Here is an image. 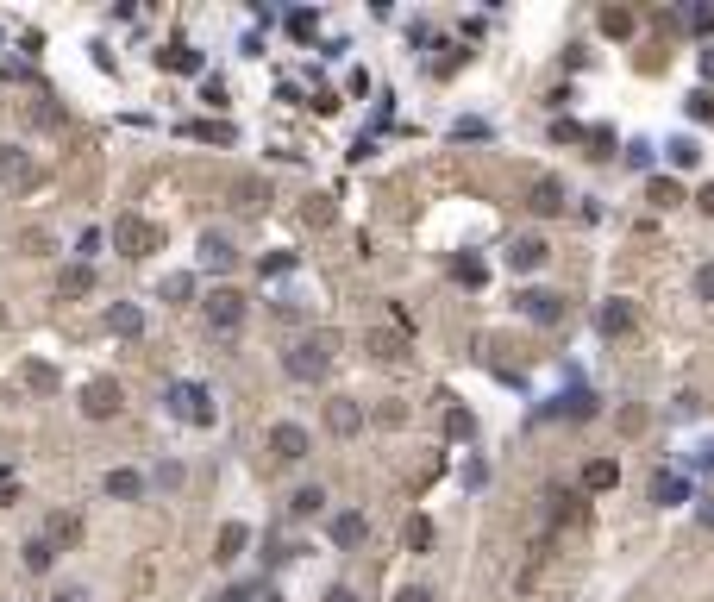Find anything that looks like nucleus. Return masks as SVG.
Masks as SVG:
<instances>
[{"mask_svg":"<svg viewBox=\"0 0 714 602\" xmlns=\"http://www.w3.org/2000/svg\"><path fill=\"white\" fill-rule=\"evenodd\" d=\"M332 352H339V333H307V339H295L289 352H282V370H289L295 383H320L326 370H332Z\"/></svg>","mask_w":714,"mask_h":602,"instance_id":"1","label":"nucleus"},{"mask_svg":"<svg viewBox=\"0 0 714 602\" xmlns=\"http://www.w3.org/2000/svg\"><path fill=\"white\" fill-rule=\"evenodd\" d=\"M157 245H163V226H151L145 214H119L113 220V251L119 258H151Z\"/></svg>","mask_w":714,"mask_h":602,"instance_id":"2","label":"nucleus"},{"mask_svg":"<svg viewBox=\"0 0 714 602\" xmlns=\"http://www.w3.org/2000/svg\"><path fill=\"white\" fill-rule=\"evenodd\" d=\"M238 327H245V295H238V289H213L207 295V333L213 339H238Z\"/></svg>","mask_w":714,"mask_h":602,"instance_id":"3","label":"nucleus"},{"mask_svg":"<svg viewBox=\"0 0 714 602\" xmlns=\"http://www.w3.org/2000/svg\"><path fill=\"white\" fill-rule=\"evenodd\" d=\"M170 414L176 421H188V427H213V402H207V389L201 383H170Z\"/></svg>","mask_w":714,"mask_h":602,"instance_id":"4","label":"nucleus"},{"mask_svg":"<svg viewBox=\"0 0 714 602\" xmlns=\"http://www.w3.org/2000/svg\"><path fill=\"white\" fill-rule=\"evenodd\" d=\"M307 452H314V439H307L301 421H276L270 427V458H276V465H301Z\"/></svg>","mask_w":714,"mask_h":602,"instance_id":"5","label":"nucleus"},{"mask_svg":"<svg viewBox=\"0 0 714 602\" xmlns=\"http://www.w3.org/2000/svg\"><path fill=\"white\" fill-rule=\"evenodd\" d=\"M514 308L527 314L533 327H558V320H564V295H552V289H520Z\"/></svg>","mask_w":714,"mask_h":602,"instance_id":"6","label":"nucleus"},{"mask_svg":"<svg viewBox=\"0 0 714 602\" xmlns=\"http://www.w3.org/2000/svg\"><path fill=\"white\" fill-rule=\"evenodd\" d=\"M119 402H126V396H119V383H113V377H94V383L82 389V414H88V421H113Z\"/></svg>","mask_w":714,"mask_h":602,"instance_id":"7","label":"nucleus"},{"mask_svg":"<svg viewBox=\"0 0 714 602\" xmlns=\"http://www.w3.org/2000/svg\"><path fill=\"white\" fill-rule=\"evenodd\" d=\"M0 182H7V189H32L38 182V164L19 145H0Z\"/></svg>","mask_w":714,"mask_h":602,"instance_id":"8","label":"nucleus"},{"mask_svg":"<svg viewBox=\"0 0 714 602\" xmlns=\"http://www.w3.org/2000/svg\"><path fill=\"white\" fill-rule=\"evenodd\" d=\"M564 201H570V195H564V182H558V176H539L533 189H527V207H533L539 220H552V214H564Z\"/></svg>","mask_w":714,"mask_h":602,"instance_id":"9","label":"nucleus"},{"mask_svg":"<svg viewBox=\"0 0 714 602\" xmlns=\"http://www.w3.org/2000/svg\"><path fill=\"white\" fill-rule=\"evenodd\" d=\"M326 427L339 433V439H351L357 427H364V408H357L351 396H332V402H326Z\"/></svg>","mask_w":714,"mask_h":602,"instance_id":"10","label":"nucleus"},{"mask_svg":"<svg viewBox=\"0 0 714 602\" xmlns=\"http://www.w3.org/2000/svg\"><path fill=\"white\" fill-rule=\"evenodd\" d=\"M107 333L138 339V333H145V308H138V301H113V308H107Z\"/></svg>","mask_w":714,"mask_h":602,"instance_id":"11","label":"nucleus"},{"mask_svg":"<svg viewBox=\"0 0 714 602\" xmlns=\"http://www.w3.org/2000/svg\"><path fill=\"white\" fill-rule=\"evenodd\" d=\"M545 258H552V245H545V239H514L508 245V270H545Z\"/></svg>","mask_w":714,"mask_h":602,"instance_id":"12","label":"nucleus"},{"mask_svg":"<svg viewBox=\"0 0 714 602\" xmlns=\"http://www.w3.org/2000/svg\"><path fill=\"white\" fill-rule=\"evenodd\" d=\"M245 546H251V527H245V521H226L220 540H213V559L232 565V559H245Z\"/></svg>","mask_w":714,"mask_h":602,"instance_id":"13","label":"nucleus"},{"mask_svg":"<svg viewBox=\"0 0 714 602\" xmlns=\"http://www.w3.org/2000/svg\"><path fill=\"white\" fill-rule=\"evenodd\" d=\"M201 264H207V270H232V264H238L232 239H226V233H207V239H201Z\"/></svg>","mask_w":714,"mask_h":602,"instance_id":"14","label":"nucleus"},{"mask_svg":"<svg viewBox=\"0 0 714 602\" xmlns=\"http://www.w3.org/2000/svg\"><path fill=\"white\" fill-rule=\"evenodd\" d=\"M57 295H63V301H82V295H94V270H88V264H69V270L57 276Z\"/></svg>","mask_w":714,"mask_h":602,"instance_id":"15","label":"nucleus"},{"mask_svg":"<svg viewBox=\"0 0 714 602\" xmlns=\"http://www.w3.org/2000/svg\"><path fill=\"white\" fill-rule=\"evenodd\" d=\"M370 534V521L357 515V508H345V515H332V546H357Z\"/></svg>","mask_w":714,"mask_h":602,"instance_id":"16","label":"nucleus"},{"mask_svg":"<svg viewBox=\"0 0 714 602\" xmlns=\"http://www.w3.org/2000/svg\"><path fill=\"white\" fill-rule=\"evenodd\" d=\"M44 540H51V546H76L82 540V515H63V508H57V515L44 521Z\"/></svg>","mask_w":714,"mask_h":602,"instance_id":"17","label":"nucleus"},{"mask_svg":"<svg viewBox=\"0 0 714 602\" xmlns=\"http://www.w3.org/2000/svg\"><path fill=\"white\" fill-rule=\"evenodd\" d=\"M683 496H689V483H683L677 471H658V477H652V502H658V508H677Z\"/></svg>","mask_w":714,"mask_h":602,"instance_id":"18","label":"nucleus"},{"mask_svg":"<svg viewBox=\"0 0 714 602\" xmlns=\"http://www.w3.org/2000/svg\"><path fill=\"white\" fill-rule=\"evenodd\" d=\"M595 327H602L608 339H621V333H633V308H627V301H608V308L595 314Z\"/></svg>","mask_w":714,"mask_h":602,"instance_id":"19","label":"nucleus"},{"mask_svg":"<svg viewBox=\"0 0 714 602\" xmlns=\"http://www.w3.org/2000/svg\"><path fill=\"white\" fill-rule=\"evenodd\" d=\"M614 483H621V465H614V458H589L583 465V490H614Z\"/></svg>","mask_w":714,"mask_h":602,"instance_id":"20","label":"nucleus"},{"mask_svg":"<svg viewBox=\"0 0 714 602\" xmlns=\"http://www.w3.org/2000/svg\"><path fill=\"white\" fill-rule=\"evenodd\" d=\"M107 496L113 502H138V496H145V477H138V471H107Z\"/></svg>","mask_w":714,"mask_h":602,"instance_id":"21","label":"nucleus"},{"mask_svg":"<svg viewBox=\"0 0 714 602\" xmlns=\"http://www.w3.org/2000/svg\"><path fill=\"white\" fill-rule=\"evenodd\" d=\"M26 389H38V396H57L63 377H57V370L44 364V358H26Z\"/></svg>","mask_w":714,"mask_h":602,"instance_id":"22","label":"nucleus"},{"mask_svg":"<svg viewBox=\"0 0 714 602\" xmlns=\"http://www.w3.org/2000/svg\"><path fill=\"white\" fill-rule=\"evenodd\" d=\"M370 352H376V358H383V364H401V358H408V352H414V345H408V339H401V333H370Z\"/></svg>","mask_w":714,"mask_h":602,"instance_id":"23","label":"nucleus"},{"mask_svg":"<svg viewBox=\"0 0 714 602\" xmlns=\"http://www.w3.org/2000/svg\"><path fill=\"white\" fill-rule=\"evenodd\" d=\"M320 508H326V490H314V483H307V490H295V496H289V515H295V521H314Z\"/></svg>","mask_w":714,"mask_h":602,"instance_id":"24","label":"nucleus"},{"mask_svg":"<svg viewBox=\"0 0 714 602\" xmlns=\"http://www.w3.org/2000/svg\"><path fill=\"white\" fill-rule=\"evenodd\" d=\"M595 19H602V32H608V38H627V32L639 26V19H633V7H602Z\"/></svg>","mask_w":714,"mask_h":602,"instance_id":"25","label":"nucleus"},{"mask_svg":"<svg viewBox=\"0 0 714 602\" xmlns=\"http://www.w3.org/2000/svg\"><path fill=\"white\" fill-rule=\"evenodd\" d=\"M163 69H176V76H195V69H201V51H188V44H170V51H163Z\"/></svg>","mask_w":714,"mask_h":602,"instance_id":"26","label":"nucleus"},{"mask_svg":"<svg viewBox=\"0 0 714 602\" xmlns=\"http://www.w3.org/2000/svg\"><path fill=\"white\" fill-rule=\"evenodd\" d=\"M646 201H652V207H677V201H683V189H677L671 176H652V182H646Z\"/></svg>","mask_w":714,"mask_h":602,"instance_id":"27","label":"nucleus"},{"mask_svg":"<svg viewBox=\"0 0 714 602\" xmlns=\"http://www.w3.org/2000/svg\"><path fill=\"white\" fill-rule=\"evenodd\" d=\"M664 151H671V164H677V170H696V164H702V145H696V138H671Z\"/></svg>","mask_w":714,"mask_h":602,"instance_id":"28","label":"nucleus"},{"mask_svg":"<svg viewBox=\"0 0 714 602\" xmlns=\"http://www.w3.org/2000/svg\"><path fill=\"white\" fill-rule=\"evenodd\" d=\"M232 195H238V207H257V201H270V182H257V176H238V182H232Z\"/></svg>","mask_w":714,"mask_h":602,"instance_id":"29","label":"nucleus"},{"mask_svg":"<svg viewBox=\"0 0 714 602\" xmlns=\"http://www.w3.org/2000/svg\"><path fill=\"white\" fill-rule=\"evenodd\" d=\"M451 276H458L464 289H483V276H489V270H483V258H470V251H464V258L451 264Z\"/></svg>","mask_w":714,"mask_h":602,"instance_id":"30","label":"nucleus"},{"mask_svg":"<svg viewBox=\"0 0 714 602\" xmlns=\"http://www.w3.org/2000/svg\"><path fill=\"white\" fill-rule=\"evenodd\" d=\"M51 559H57V546L44 540V534H38V540H26V571H51Z\"/></svg>","mask_w":714,"mask_h":602,"instance_id":"31","label":"nucleus"},{"mask_svg":"<svg viewBox=\"0 0 714 602\" xmlns=\"http://www.w3.org/2000/svg\"><path fill=\"white\" fill-rule=\"evenodd\" d=\"M445 433H451V439H476V414H470V408H451V414H445Z\"/></svg>","mask_w":714,"mask_h":602,"instance_id":"32","label":"nucleus"},{"mask_svg":"<svg viewBox=\"0 0 714 602\" xmlns=\"http://www.w3.org/2000/svg\"><path fill=\"white\" fill-rule=\"evenodd\" d=\"M188 138H207V145H232V126H213V120H195V126H188Z\"/></svg>","mask_w":714,"mask_h":602,"instance_id":"33","label":"nucleus"},{"mask_svg":"<svg viewBox=\"0 0 714 602\" xmlns=\"http://www.w3.org/2000/svg\"><path fill=\"white\" fill-rule=\"evenodd\" d=\"M188 295H195V276H188V270L163 276V301H188Z\"/></svg>","mask_w":714,"mask_h":602,"instance_id":"34","label":"nucleus"},{"mask_svg":"<svg viewBox=\"0 0 714 602\" xmlns=\"http://www.w3.org/2000/svg\"><path fill=\"white\" fill-rule=\"evenodd\" d=\"M583 145H589V157H614V132H608V126H589Z\"/></svg>","mask_w":714,"mask_h":602,"instance_id":"35","label":"nucleus"},{"mask_svg":"<svg viewBox=\"0 0 714 602\" xmlns=\"http://www.w3.org/2000/svg\"><path fill=\"white\" fill-rule=\"evenodd\" d=\"M426 546H433V521L414 515V521H408V552H426Z\"/></svg>","mask_w":714,"mask_h":602,"instance_id":"36","label":"nucleus"},{"mask_svg":"<svg viewBox=\"0 0 714 602\" xmlns=\"http://www.w3.org/2000/svg\"><path fill=\"white\" fill-rule=\"evenodd\" d=\"M646 427H652V414L639 408V402H627V408H621V433H646Z\"/></svg>","mask_w":714,"mask_h":602,"instance_id":"37","label":"nucleus"},{"mask_svg":"<svg viewBox=\"0 0 714 602\" xmlns=\"http://www.w3.org/2000/svg\"><path fill=\"white\" fill-rule=\"evenodd\" d=\"M683 26H689V32H714V7H689Z\"/></svg>","mask_w":714,"mask_h":602,"instance_id":"38","label":"nucleus"},{"mask_svg":"<svg viewBox=\"0 0 714 602\" xmlns=\"http://www.w3.org/2000/svg\"><path fill=\"white\" fill-rule=\"evenodd\" d=\"M689 120H702V126L714 120V95H708V88H702V95H689Z\"/></svg>","mask_w":714,"mask_h":602,"instance_id":"39","label":"nucleus"},{"mask_svg":"<svg viewBox=\"0 0 714 602\" xmlns=\"http://www.w3.org/2000/svg\"><path fill=\"white\" fill-rule=\"evenodd\" d=\"M257 270H264V276H289L295 270V251H276V258H264Z\"/></svg>","mask_w":714,"mask_h":602,"instance_id":"40","label":"nucleus"},{"mask_svg":"<svg viewBox=\"0 0 714 602\" xmlns=\"http://www.w3.org/2000/svg\"><path fill=\"white\" fill-rule=\"evenodd\" d=\"M696 295H702L708 308H714V264H702V270H696Z\"/></svg>","mask_w":714,"mask_h":602,"instance_id":"41","label":"nucleus"},{"mask_svg":"<svg viewBox=\"0 0 714 602\" xmlns=\"http://www.w3.org/2000/svg\"><path fill=\"white\" fill-rule=\"evenodd\" d=\"M307 220H314V226H332V201H307Z\"/></svg>","mask_w":714,"mask_h":602,"instance_id":"42","label":"nucleus"},{"mask_svg":"<svg viewBox=\"0 0 714 602\" xmlns=\"http://www.w3.org/2000/svg\"><path fill=\"white\" fill-rule=\"evenodd\" d=\"M395 602H433V590H426V584H408V590H401Z\"/></svg>","mask_w":714,"mask_h":602,"instance_id":"43","label":"nucleus"},{"mask_svg":"<svg viewBox=\"0 0 714 602\" xmlns=\"http://www.w3.org/2000/svg\"><path fill=\"white\" fill-rule=\"evenodd\" d=\"M245 602H282V596H276L270 584H251V596H245Z\"/></svg>","mask_w":714,"mask_h":602,"instance_id":"44","label":"nucleus"},{"mask_svg":"<svg viewBox=\"0 0 714 602\" xmlns=\"http://www.w3.org/2000/svg\"><path fill=\"white\" fill-rule=\"evenodd\" d=\"M696 207H702V214H708V220H714V182H708V189H702V195H696Z\"/></svg>","mask_w":714,"mask_h":602,"instance_id":"45","label":"nucleus"},{"mask_svg":"<svg viewBox=\"0 0 714 602\" xmlns=\"http://www.w3.org/2000/svg\"><path fill=\"white\" fill-rule=\"evenodd\" d=\"M696 521H702V527H714V496H708V502L696 508Z\"/></svg>","mask_w":714,"mask_h":602,"instance_id":"46","label":"nucleus"},{"mask_svg":"<svg viewBox=\"0 0 714 602\" xmlns=\"http://www.w3.org/2000/svg\"><path fill=\"white\" fill-rule=\"evenodd\" d=\"M326 602H357V590H345V584H339V590H326Z\"/></svg>","mask_w":714,"mask_h":602,"instance_id":"47","label":"nucleus"},{"mask_svg":"<svg viewBox=\"0 0 714 602\" xmlns=\"http://www.w3.org/2000/svg\"><path fill=\"white\" fill-rule=\"evenodd\" d=\"M696 465H702V471H714V446H702V452H696Z\"/></svg>","mask_w":714,"mask_h":602,"instance_id":"48","label":"nucleus"},{"mask_svg":"<svg viewBox=\"0 0 714 602\" xmlns=\"http://www.w3.org/2000/svg\"><path fill=\"white\" fill-rule=\"evenodd\" d=\"M51 602H88V596H82V590H57Z\"/></svg>","mask_w":714,"mask_h":602,"instance_id":"49","label":"nucleus"},{"mask_svg":"<svg viewBox=\"0 0 714 602\" xmlns=\"http://www.w3.org/2000/svg\"><path fill=\"white\" fill-rule=\"evenodd\" d=\"M702 76H708V82H714V51H702Z\"/></svg>","mask_w":714,"mask_h":602,"instance_id":"50","label":"nucleus"},{"mask_svg":"<svg viewBox=\"0 0 714 602\" xmlns=\"http://www.w3.org/2000/svg\"><path fill=\"white\" fill-rule=\"evenodd\" d=\"M0 327H7V308H0Z\"/></svg>","mask_w":714,"mask_h":602,"instance_id":"51","label":"nucleus"}]
</instances>
